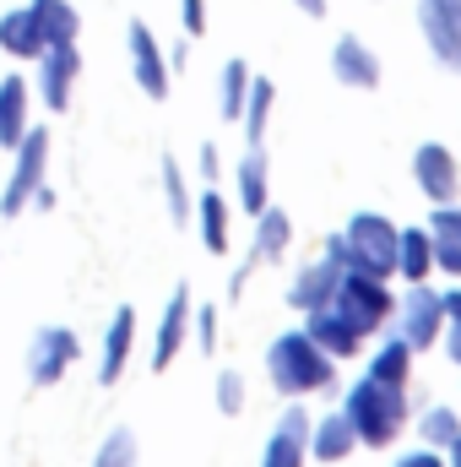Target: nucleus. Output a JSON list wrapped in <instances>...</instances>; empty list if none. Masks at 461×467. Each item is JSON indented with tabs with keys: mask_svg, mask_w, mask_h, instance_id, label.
Listing matches in <instances>:
<instances>
[{
	"mask_svg": "<svg viewBox=\"0 0 461 467\" xmlns=\"http://www.w3.org/2000/svg\"><path fill=\"white\" fill-rule=\"evenodd\" d=\"M266 369H271V386L288 391V397L332 386V353L321 348L310 332H288V337H277L271 353H266Z\"/></svg>",
	"mask_w": 461,
	"mask_h": 467,
	"instance_id": "nucleus-1",
	"label": "nucleus"
},
{
	"mask_svg": "<svg viewBox=\"0 0 461 467\" xmlns=\"http://www.w3.org/2000/svg\"><path fill=\"white\" fill-rule=\"evenodd\" d=\"M49 130L44 125H27L22 130V141L11 147L16 152V163H11V180H5V191H0V213L5 218H22V207H33V196H38V185H44V169H49Z\"/></svg>",
	"mask_w": 461,
	"mask_h": 467,
	"instance_id": "nucleus-2",
	"label": "nucleus"
},
{
	"mask_svg": "<svg viewBox=\"0 0 461 467\" xmlns=\"http://www.w3.org/2000/svg\"><path fill=\"white\" fill-rule=\"evenodd\" d=\"M347 424H353V435L385 446V441L402 430V397H396V386H391V380H364V386L347 397Z\"/></svg>",
	"mask_w": 461,
	"mask_h": 467,
	"instance_id": "nucleus-3",
	"label": "nucleus"
},
{
	"mask_svg": "<svg viewBox=\"0 0 461 467\" xmlns=\"http://www.w3.org/2000/svg\"><path fill=\"white\" fill-rule=\"evenodd\" d=\"M391 261H396V234H391V223H380L369 213L353 218V229L343 234V266L364 272V277H385Z\"/></svg>",
	"mask_w": 461,
	"mask_h": 467,
	"instance_id": "nucleus-4",
	"label": "nucleus"
},
{
	"mask_svg": "<svg viewBox=\"0 0 461 467\" xmlns=\"http://www.w3.org/2000/svg\"><path fill=\"white\" fill-rule=\"evenodd\" d=\"M77 358H82V337L71 327H38L33 343H27V380L33 386H60Z\"/></svg>",
	"mask_w": 461,
	"mask_h": 467,
	"instance_id": "nucleus-5",
	"label": "nucleus"
},
{
	"mask_svg": "<svg viewBox=\"0 0 461 467\" xmlns=\"http://www.w3.org/2000/svg\"><path fill=\"white\" fill-rule=\"evenodd\" d=\"M77 77H82V49H77V38L71 44H49L44 55H38V99H44V109H55V115H66L71 109V93H77Z\"/></svg>",
	"mask_w": 461,
	"mask_h": 467,
	"instance_id": "nucleus-6",
	"label": "nucleus"
},
{
	"mask_svg": "<svg viewBox=\"0 0 461 467\" xmlns=\"http://www.w3.org/2000/svg\"><path fill=\"white\" fill-rule=\"evenodd\" d=\"M332 299H337L343 321H347V327H358V332H369V327L385 316V294H380V283H374V277H364V272H353V266L337 277Z\"/></svg>",
	"mask_w": 461,
	"mask_h": 467,
	"instance_id": "nucleus-7",
	"label": "nucleus"
},
{
	"mask_svg": "<svg viewBox=\"0 0 461 467\" xmlns=\"http://www.w3.org/2000/svg\"><path fill=\"white\" fill-rule=\"evenodd\" d=\"M130 71H136V88L147 99H169V60H163L147 22H130Z\"/></svg>",
	"mask_w": 461,
	"mask_h": 467,
	"instance_id": "nucleus-8",
	"label": "nucleus"
},
{
	"mask_svg": "<svg viewBox=\"0 0 461 467\" xmlns=\"http://www.w3.org/2000/svg\"><path fill=\"white\" fill-rule=\"evenodd\" d=\"M27 125H33V82L22 71H11V77H0V147L11 152Z\"/></svg>",
	"mask_w": 461,
	"mask_h": 467,
	"instance_id": "nucleus-9",
	"label": "nucleus"
},
{
	"mask_svg": "<svg viewBox=\"0 0 461 467\" xmlns=\"http://www.w3.org/2000/svg\"><path fill=\"white\" fill-rule=\"evenodd\" d=\"M0 49L11 55V60H38L49 44H44V22H38V11L33 5H11L5 16H0Z\"/></svg>",
	"mask_w": 461,
	"mask_h": 467,
	"instance_id": "nucleus-10",
	"label": "nucleus"
},
{
	"mask_svg": "<svg viewBox=\"0 0 461 467\" xmlns=\"http://www.w3.org/2000/svg\"><path fill=\"white\" fill-rule=\"evenodd\" d=\"M424 33L446 66H461V0H424Z\"/></svg>",
	"mask_w": 461,
	"mask_h": 467,
	"instance_id": "nucleus-11",
	"label": "nucleus"
},
{
	"mask_svg": "<svg viewBox=\"0 0 461 467\" xmlns=\"http://www.w3.org/2000/svg\"><path fill=\"white\" fill-rule=\"evenodd\" d=\"M185 327H190V288H174L169 294V310L158 321V337H152V369H169L174 353L185 343Z\"/></svg>",
	"mask_w": 461,
	"mask_h": 467,
	"instance_id": "nucleus-12",
	"label": "nucleus"
},
{
	"mask_svg": "<svg viewBox=\"0 0 461 467\" xmlns=\"http://www.w3.org/2000/svg\"><path fill=\"white\" fill-rule=\"evenodd\" d=\"M337 266H343V239H332V244H326V261H321V266H310V272L293 283V294H288V299H293L299 310H321V305L332 299L337 277H343Z\"/></svg>",
	"mask_w": 461,
	"mask_h": 467,
	"instance_id": "nucleus-13",
	"label": "nucleus"
},
{
	"mask_svg": "<svg viewBox=\"0 0 461 467\" xmlns=\"http://www.w3.org/2000/svg\"><path fill=\"white\" fill-rule=\"evenodd\" d=\"M130 343H136V310L119 305L115 316H109V332H104V364H98V380H104V386H115L119 375H125Z\"/></svg>",
	"mask_w": 461,
	"mask_h": 467,
	"instance_id": "nucleus-14",
	"label": "nucleus"
},
{
	"mask_svg": "<svg viewBox=\"0 0 461 467\" xmlns=\"http://www.w3.org/2000/svg\"><path fill=\"white\" fill-rule=\"evenodd\" d=\"M304 435H310L304 408H288L277 435H271V446H266V457H261V467H299L304 462Z\"/></svg>",
	"mask_w": 461,
	"mask_h": 467,
	"instance_id": "nucleus-15",
	"label": "nucleus"
},
{
	"mask_svg": "<svg viewBox=\"0 0 461 467\" xmlns=\"http://www.w3.org/2000/svg\"><path fill=\"white\" fill-rule=\"evenodd\" d=\"M418 180H424V191H429L435 202H451V196H456V163H451V152L429 141V147L418 152Z\"/></svg>",
	"mask_w": 461,
	"mask_h": 467,
	"instance_id": "nucleus-16",
	"label": "nucleus"
},
{
	"mask_svg": "<svg viewBox=\"0 0 461 467\" xmlns=\"http://www.w3.org/2000/svg\"><path fill=\"white\" fill-rule=\"evenodd\" d=\"M27 5H33L38 22H44V44H71V38L82 33V16H77L71 0H27Z\"/></svg>",
	"mask_w": 461,
	"mask_h": 467,
	"instance_id": "nucleus-17",
	"label": "nucleus"
},
{
	"mask_svg": "<svg viewBox=\"0 0 461 467\" xmlns=\"http://www.w3.org/2000/svg\"><path fill=\"white\" fill-rule=\"evenodd\" d=\"M310 337H315L326 353H353V348H358V327H347L343 316H332L326 305L310 316Z\"/></svg>",
	"mask_w": 461,
	"mask_h": 467,
	"instance_id": "nucleus-18",
	"label": "nucleus"
},
{
	"mask_svg": "<svg viewBox=\"0 0 461 467\" xmlns=\"http://www.w3.org/2000/svg\"><path fill=\"white\" fill-rule=\"evenodd\" d=\"M196 218H201V244H207L212 255H223V250H229V207H223V196L207 191V196L196 202Z\"/></svg>",
	"mask_w": 461,
	"mask_h": 467,
	"instance_id": "nucleus-19",
	"label": "nucleus"
},
{
	"mask_svg": "<svg viewBox=\"0 0 461 467\" xmlns=\"http://www.w3.org/2000/svg\"><path fill=\"white\" fill-rule=\"evenodd\" d=\"M239 202H244V213H255V218H261V207H266V158H261V147H250L244 163H239Z\"/></svg>",
	"mask_w": 461,
	"mask_h": 467,
	"instance_id": "nucleus-20",
	"label": "nucleus"
},
{
	"mask_svg": "<svg viewBox=\"0 0 461 467\" xmlns=\"http://www.w3.org/2000/svg\"><path fill=\"white\" fill-rule=\"evenodd\" d=\"M440 316H446V305L435 299V294H413L407 299V343H435V327H440Z\"/></svg>",
	"mask_w": 461,
	"mask_h": 467,
	"instance_id": "nucleus-21",
	"label": "nucleus"
},
{
	"mask_svg": "<svg viewBox=\"0 0 461 467\" xmlns=\"http://www.w3.org/2000/svg\"><path fill=\"white\" fill-rule=\"evenodd\" d=\"M337 77L353 82V88H374L380 82V71H374V60H369V49L358 38H343L337 44Z\"/></svg>",
	"mask_w": 461,
	"mask_h": 467,
	"instance_id": "nucleus-22",
	"label": "nucleus"
},
{
	"mask_svg": "<svg viewBox=\"0 0 461 467\" xmlns=\"http://www.w3.org/2000/svg\"><path fill=\"white\" fill-rule=\"evenodd\" d=\"M244 130H250V147H261L266 136V115H271V82L266 77H250V93H244Z\"/></svg>",
	"mask_w": 461,
	"mask_h": 467,
	"instance_id": "nucleus-23",
	"label": "nucleus"
},
{
	"mask_svg": "<svg viewBox=\"0 0 461 467\" xmlns=\"http://www.w3.org/2000/svg\"><path fill=\"white\" fill-rule=\"evenodd\" d=\"M288 244V213L261 207V234H255V261H277Z\"/></svg>",
	"mask_w": 461,
	"mask_h": 467,
	"instance_id": "nucleus-24",
	"label": "nucleus"
},
{
	"mask_svg": "<svg viewBox=\"0 0 461 467\" xmlns=\"http://www.w3.org/2000/svg\"><path fill=\"white\" fill-rule=\"evenodd\" d=\"M353 441H358V435H353L347 413H337V419H326V424L315 430V457H321V462H337V457H347Z\"/></svg>",
	"mask_w": 461,
	"mask_h": 467,
	"instance_id": "nucleus-25",
	"label": "nucleus"
},
{
	"mask_svg": "<svg viewBox=\"0 0 461 467\" xmlns=\"http://www.w3.org/2000/svg\"><path fill=\"white\" fill-rule=\"evenodd\" d=\"M158 169H163V196H169V218H174V223H190V213H196V207H190V191H185V174H179V163H174V158H163Z\"/></svg>",
	"mask_w": 461,
	"mask_h": 467,
	"instance_id": "nucleus-26",
	"label": "nucleus"
},
{
	"mask_svg": "<svg viewBox=\"0 0 461 467\" xmlns=\"http://www.w3.org/2000/svg\"><path fill=\"white\" fill-rule=\"evenodd\" d=\"M93 467H136V435L119 424V430H109L104 435V446H98V462Z\"/></svg>",
	"mask_w": 461,
	"mask_h": 467,
	"instance_id": "nucleus-27",
	"label": "nucleus"
},
{
	"mask_svg": "<svg viewBox=\"0 0 461 467\" xmlns=\"http://www.w3.org/2000/svg\"><path fill=\"white\" fill-rule=\"evenodd\" d=\"M244 93H250V71H244V60H229L223 66V119H239Z\"/></svg>",
	"mask_w": 461,
	"mask_h": 467,
	"instance_id": "nucleus-28",
	"label": "nucleus"
},
{
	"mask_svg": "<svg viewBox=\"0 0 461 467\" xmlns=\"http://www.w3.org/2000/svg\"><path fill=\"white\" fill-rule=\"evenodd\" d=\"M402 375H407V337L385 343V348H380V358H374V380H391V386H402Z\"/></svg>",
	"mask_w": 461,
	"mask_h": 467,
	"instance_id": "nucleus-29",
	"label": "nucleus"
},
{
	"mask_svg": "<svg viewBox=\"0 0 461 467\" xmlns=\"http://www.w3.org/2000/svg\"><path fill=\"white\" fill-rule=\"evenodd\" d=\"M402 266H407V277H424V266H429V234H407L402 239Z\"/></svg>",
	"mask_w": 461,
	"mask_h": 467,
	"instance_id": "nucleus-30",
	"label": "nucleus"
},
{
	"mask_svg": "<svg viewBox=\"0 0 461 467\" xmlns=\"http://www.w3.org/2000/svg\"><path fill=\"white\" fill-rule=\"evenodd\" d=\"M218 408H223V413H239V408H244V380H239L233 369L218 375Z\"/></svg>",
	"mask_w": 461,
	"mask_h": 467,
	"instance_id": "nucleus-31",
	"label": "nucleus"
},
{
	"mask_svg": "<svg viewBox=\"0 0 461 467\" xmlns=\"http://www.w3.org/2000/svg\"><path fill=\"white\" fill-rule=\"evenodd\" d=\"M424 435H429V441H456L461 430H456L451 413H429V419H424Z\"/></svg>",
	"mask_w": 461,
	"mask_h": 467,
	"instance_id": "nucleus-32",
	"label": "nucleus"
},
{
	"mask_svg": "<svg viewBox=\"0 0 461 467\" xmlns=\"http://www.w3.org/2000/svg\"><path fill=\"white\" fill-rule=\"evenodd\" d=\"M196 327H201V348L212 353V343H218V310L201 305V310H196Z\"/></svg>",
	"mask_w": 461,
	"mask_h": 467,
	"instance_id": "nucleus-33",
	"label": "nucleus"
},
{
	"mask_svg": "<svg viewBox=\"0 0 461 467\" xmlns=\"http://www.w3.org/2000/svg\"><path fill=\"white\" fill-rule=\"evenodd\" d=\"M435 255H440L451 272H461V244L451 239V234H435Z\"/></svg>",
	"mask_w": 461,
	"mask_h": 467,
	"instance_id": "nucleus-34",
	"label": "nucleus"
},
{
	"mask_svg": "<svg viewBox=\"0 0 461 467\" xmlns=\"http://www.w3.org/2000/svg\"><path fill=\"white\" fill-rule=\"evenodd\" d=\"M179 11H185V33H201L207 27V5L201 0H179Z\"/></svg>",
	"mask_w": 461,
	"mask_h": 467,
	"instance_id": "nucleus-35",
	"label": "nucleus"
},
{
	"mask_svg": "<svg viewBox=\"0 0 461 467\" xmlns=\"http://www.w3.org/2000/svg\"><path fill=\"white\" fill-rule=\"evenodd\" d=\"M435 234H451V239H461V213H440V218H435Z\"/></svg>",
	"mask_w": 461,
	"mask_h": 467,
	"instance_id": "nucleus-36",
	"label": "nucleus"
},
{
	"mask_svg": "<svg viewBox=\"0 0 461 467\" xmlns=\"http://www.w3.org/2000/svg\"><path fill=\"white\" fill-rule=\"evenodd\" d=\"M440 305H446L451 316H461V294H451V299H440ZM456 327H461V321H456Z\"/></svg>",
	"mask_w": 461,
	"mask_h": 467,
	"instance_id": "nucleus-37",
	"label": "nucleus"
},
{
	"mask_svg": "<svg viewBox=\"0 0 461 467\" xmlns=\"http://www.w3.org/2000/svg\"><path fill=\"white\" fill-rule=\"evenodd\" d=\"M299 5H304L310 16H321V11H326V0H299Z\"/></svg>",
	"mask_w": 461,
	"mask_h": 467,
	"instance_id": "nucleus-38",
	"label": "nucleus"
},
{
	"mask_svg": "<svg viewBox=\"0 0 461 467\" xmlns=\"http://www.w3.org/2000/svg\"><path fill=\"white\" fill-rule=\"evenodd\" d=\"M402 467H440V462H435V457H407Z\"/></svg>",
	"mask_w": 461,
	"mask_h": 467,
	"instance_id": "nucleus-39",
	"label": "nucleus"
},
{
	"mask_svg": "<svg viewBox=\"0 0 461 467\" xmlns=\"http://www.w3.org/2000/svg\"><path fill=\"white\" fill-rule=\"evenodd\" d=\"M451 446H456V467H461V435H456V441H451Z\"/></svg>",
	"mask_w": 461,
	"mask_h": 467,
	"instance_id": "nucleus-40",
	"label": "nucleus"
}]
</instances>
